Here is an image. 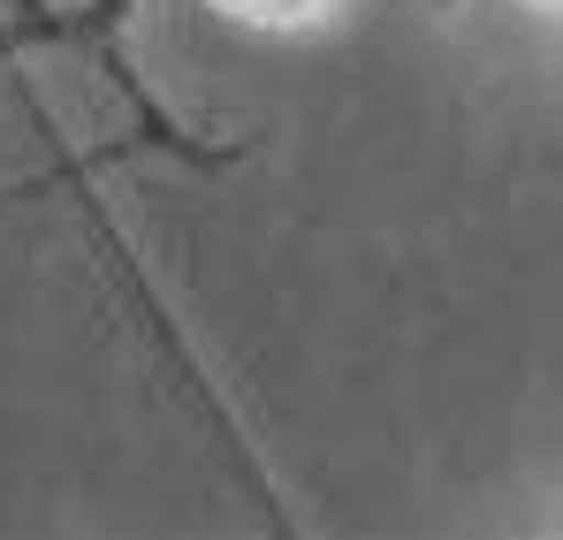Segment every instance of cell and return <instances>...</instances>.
<instances>
[]
</instances>
